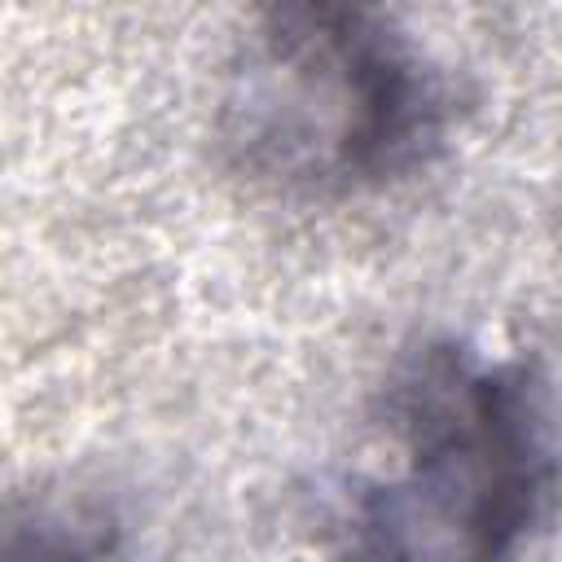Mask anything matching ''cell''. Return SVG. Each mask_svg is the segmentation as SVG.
Returning <instances> with one entry per match:
<instances>
[{"mask_svg":"<svg viewBox=\"0 0 562 562\" xmlns=\"http://www.w3.org/2000/svg\"><path fill=\"white\" fill-rule=\"evenodd\" d=\"M562 509V422L540 364L430 334L378 386L325 509L329 562H527Z\"/></svg>","mask_w":562,"mask_h":562,"instance_id":"cell-1","label":"cell"},{"mask_svg":"<svg viewBox=\"0 0 562 562\" xmlns=\"http://www.w3.org/2000/svg\"><path fill=\"white\" fill-rule=\"evenodd\" d=\"M461 114L452 66L395 13L294 0L255 9L237 31L215 145L255 193L338 206L435 167Z\"/></svg>","mask_w":562,"mask_h":562,"instance_id":"cell-2","label":"cell"},{"mask_svg":"<svg viewBox=\"0 0 562 562\" xmlns=\"http://www.w3.org/2000/svg\"><path fill=\"white\" fill-rule=\"evenodd\" d=\"M0 562H132V531L105 496L31 492L4 509Z\"/></svg>","mask_w":562,"mask_h":562,"instance_id":"cell-3","label":"cell"}]
</instances>
